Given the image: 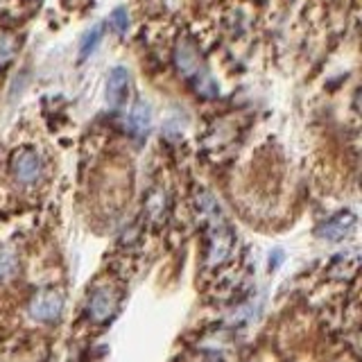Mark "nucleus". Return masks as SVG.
<instances>
[{"label":"nucleus","mask_w":362,"mask_h":362,"mask_svg":"<svg viewBox=\"0 0 362 362\" xmlns=\"http://www.w3.org/2000/svg\"><path fill=\"white\" fill-rule=\"evenodd\" d=\"M12 172L23 186H32L43 174V161L36 150H19L12 159Z\"/></svg>","instance_id":"1"},{"label":"nucleus","mask_w":362,"mask_h":362,"mask_svg":"<svg viewBox=\"0 0 362 362\" xmlns=\"http://www.w3.org/2000/svg\"><path fill=\"white\" fill-rule=\"evenodd\" d=\"M61 308H64V304H61V297L57 292H41V295L34 297L30 313L38 321H52L61 315Z\"/></svg>","instance_id":"2"},{"label":"nucleus","mask_w":362,"mask_h":362,"mask_svg":"<svg viewBox=\"0 0 362 362\" xmlns=\"http://www.w3.org/2000/svg\"><path fill=\"white\" fill-rule=\"evenodd\" d=\"M127 89H129V73L127 68L115 66L111 68L109 80H106V102L111 106H118L125 102L127 98Z\"/></svg>","instance_id":"3"},{"label":"nucleus","mask_w":362,"mask_h":362,"mask_svg":"<svg viewBox=\"0 0 362 362\" xmlns=\"http://www.w3.org/2000/svg\"><path fill=\"white\" fill-rule=\"evenodd\" d=\"M353 222H356V218H353L351 213H340V215H335V218H330L326 225L319 229V236L326 238V240H342V238L349 234V229L353 227Z\"/></svg>","instance_id":"4"},{"label":"nucleus","mask_w":362,"mask_h":362,"mask_svg":"<svg viewBox=\"0 0 362 362\" xmlns=\"http://www.w3.org/2000/svg\"><path fill=\"white\" fill-rule=\"evenodd\" d=\"M113 310V297L109 295V290H95L91 295L89 302V315L95 321H104Z\"/></svg>","instance_id":"5"},{"label":"nucleus","mask_w":362,"mask_h":362,"mask_svg":"<svg viewBox=\"0 0 362 362\" xmlns=\"http://www.w3.org/2000/svg\"><path fill=\"white\" fill-rule=\"evenodd\" d=\"M231 245H234V236H231L229 231H218V236L213 238V245H211L209 263L211 265L222 263V260H225L231 253Z\"/></svg>","instance_id":"6"},{"label":"nucleus","mask_w":362,"mask_h":362,"mask_svg":"<svg viewBox=\"0 0 362 362\" xmlns=\"http://www.w3.org/2000/svg\"><path fill=\"white\" fill-rule=\"evenodd\" d=\"M199 66V59H197V50L192 48L190 43H181L177 48V68L183 73V75H192L197 71Z\"/></svg>","instance_id":"7"},{"label":"nucleus","mask_w":362,"mask_h":362,"mask_svg":"<svg viewBox=\"0 0 362 362\" xmlns=\"http://www.w3.org/2000/svg\"><path fill=\"white\" fill-rule=\"evenodd\" d=\"M132 127L136 129L138 134H143V132H148L150 125H152V113H150V104L148 102H143V100H138L136 106H134V111H132Z\"/></svg>","instance_id":"8"},{"label":"nucleus","mask_w":362,"mask_h":362,"mask_svg":"<svg viewBox=\"0 0 362 362\" xmlns=\"http://www.w3.org/2000/svg\"><path fill=\"white\" fill-rule=\"evenodd\" d=\"M100 36H102V25H95L87 36H84L82 48H80V61H84V59H87V57L91 55V52L95 50V45H98V41H100Z\"/></svg>","instance_id":"9"},{"label":"nucleus","mask_w":362,"mask_h":362,"mask_svg":"<svg viewBox=\"0 0 362 362\" xmlns=\"http://www.w3.org/2000/svg\"><path fill=\"white\" fill-rule=\"evenodd\" d=\"M111 25L115 32H125L127 30V10L125 7H120V10H115L111 14Z\"/></svg>","instance_id":"10"},{"label":"nucleus","mask_w":362,"mask_h":362,"mask_svg":"<svg viewBox=\"0 0 362 362\" xmlns=\"http://www.w3.org/2000/svg\"><path fill=\"white\" fill-rule=\"evenodd\" d=\"M14 269V258L7 251H0V279H5Z\"/></svg>","instance_id":"11"}]
</instances>
